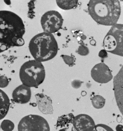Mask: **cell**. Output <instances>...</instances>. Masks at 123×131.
Instances as JSON below:
<instances>
[{"instance_id": "cell-5", "label": "cell", "mask_w": 123, "mask_h": 131, "mask_svg": "<svg viewBox=\"0 0 123 131\" xmlns=\"http://www.w3.org/2000/svg\"><path fill=\"white\" fill-rule=\"evenodd\" d=\"M103 46L107 52L123 57V24L112 26L104 38Z\"/></svg>"}, {"instance_id": "cell-8", "label": "cell", "mask_w": 123, "mask_h": 131, "mask_svg": "<svg viewBox=\"0 0 123 131\" xmlns=\"http://www.w3.org/2000/svg\"><path fill=\"white\" fill-rule=\"evenodd\" d=\"M91 75L95 81L100 84L108 83L113 78L111 70L103 63H99L93 66L91 69Z\"/></svg>"}, {"instance_id": "cell-22", "label": "cell", "mask_w": 123, "mask_h": 131, "mask_svg": "<svg viewBox=\"0 0 123 131\" xmlns=\"http://www.w3.org/2000/svg\"><path fill=\"white\" fill-rule=\"evenodd\" d=\"M99 56L102 58H106L108 57L107 51L105 50H101L99 53Z\"/></svg>"}, {"instance_id": "cell-7", "label": "cell", "mask_w": 123, "mask_h": 131, "mask_svg": "<svg viewBox=\"0 0 123 131\" xmlns=\"http://www.w3.org/2000/svg\"><path fill=\"white\" fill-rule=\"evenodd\" d=\"M63 19L61 14L56 10H50L41 17V24L44 32L54 34L62 27Z\"/></svg>"}, {"instance_id": "cell-12", "label": "cell", "mask_w": 123, "mask_h": 131, "mask_svg": "<svg viewBox=\"0 0 123 131\" xmlns=\"http://www.w3.org/2000/svg\"><path fill=\"white\" fill-rule=\"evenodd\" d=\"M35 97L39 109L42 113L44 114H53L52 100L50 97L43 93H38Z\"/></svg>"}, {"instance_id": "cell-15", "label": "cell", "mask_w": 123, "mask_h": 131, "mask_svg": "<svg viewBox=\"0 0 123 131\" xmlns=\"http://www.w3.org/2000/svg\"><path fill=\"white\" fill-rule=\"evenodd\" d=\"M92 104L93 106L96 109H101L105 106L106 99L101 95H95L92 98Z\"/></svg>"}, {"instance_id": "cell-16", "label": "cell", "mask_w": 123, "mask_h": 131, "mask_svg": "<svg viewBox=\"0 0 123 131\" xmlns=\"http://www.w3.org/2000/svg\"><path fill=\"white\" fill-rule=\"evenodd\" d=\"M61 57L62 58L64 63L67 65H68L70 67H72L75 65L76 58L75 56L73 55L72 54H71L70 56L62 54L61 55Z\"/></svg>"}, {"instance_id": "cell-25", "label": "cell", "mask_w": 123, "mask_h": 131, "mask_svg": "<svg viewBox=\"0 0 123 131\" xmlns=\"http://www.w3.org/2000/svg\"><path fill=\"white\" fill-rule=\"evenodd\" d=\"M120 1H121L123 2V0H120Z\"/></svg>"}, {"instance_id": "cell-23", "label": "cell", "mask_w": 123, "mask_h": 131, "mask_svg": "<svg viewBox=\"0 0 123 131\" xmlns=\"http://www.w3.org/2000/svg\"><path fill=\"white\" fill-rule=\"evenodd\" d=\"M117 131H123V126L121 125H118L116 127Z\"/></svg>"}, {"instance_id": "cell-9", "label": "cell", "mask_w": 123, "mask_h": 131, "mask_svg": "<svg viewBox=\"0 0 123 131\" xmlns=\"http://www.w3.org/2000/svg\"><path fill=\"white\" fill-rule=\"evenodd\" d=\"M73 125L77 131H93L96 125L93 119L86 114H80L75 116Z\"/></svg>"}, {"instance_id": "cell-26", "label": "cell", "mask_w": 123, "mask_h": 131, "mask_svg": "<svg viewBox=\"0 0 123 131\" xmlns=\"http://www.w3.org/2000/svg\"><path fill=\"white\" fill-rule=\"evenodd\" d=\"M1 126H0V128H1Z\"/></svg>"}, {"instance_id": "cell-24", "label": "cell", "mask_w": 123, "mask_h": 131, "mask_svg": "<svg viewBox=\"0 0 123 131\" xmlns=\"http://www.w3.org/2000/svg\"><path fill=\"white\" fill-rule=\"evenodd\" d=\"M4 1L7 5H10L11 4V0H4Z\"/></svg>"}, {"instance_id": "cell-11", "label": "cell", "mask_w": 123, "mask_h": 131, "mask_svg": "<svg viewBox=\"0 0 123 131\" xmlns=\"http://www.w3.org/2000/svg\"><path fill=\"white\" fill-rule=\"evenodd\" d=\"M31 96V88L23 84L15 88L12 93V98L14 101L17 104H21L28 103Z\"/></svg>"}, {"instance_id": "cell-17", "label": "cell", "mask_w": 123, "mask_h": 131, "mask_svg": "<svg viewBox=\"0 0 123 131\" xmlns=\"http://www.w3.org/2000/svg\"><path fill=\"white\" fill-rule=\"evenodd\" d=\"M1 128L4 131H12L14 128V125L11 121L5 120L2 122Z\"/></svg>"}, {"instance_id": "cell-21", "label": "cell", "mask_w": 123, "mask_h": 131, "mask_svg": "<svg viewBox=\"0 0 123 131\" xmlns=\"http://www.w3.org/2000/svg\"><path fill=\"white\" fill-rule=\"evenodd\" d=\"M83 82L78 79H75L72 81L71 82V85L73 88L78 89L80 88L82 86Z\"/></svg>"}, {"instance_id": "cell-3", "label": "cell", "mask_w": 123, "mask_h": 131, "mask_svg": "<svg viewBox=\"0 0 123 131\" xmlns=\"http://www.w3.org/2000/svg\"><path fill=\"white\" fill-rule=\"evenodd\" d=\"M29 48L34 59L42 63L54 58L59 50L58 45L54 36L45 32L33 37L30 41Z\"/></svg>"}, {"instance_id": "cell-10", "label": "cell", "mask_w": 123, "mask_h": 131, "mask_svg": "<svg viewBox=\"0 0 123 131\" xmlns=\"http://www.w3.org/2000/svg\"><path fill=\"white\" fill-rule=\"evenodd\" d=\"M113 90L116 101L123 116V65L113 78Z\"/></svg>"}, {"instance_id": "cell-6", "label": "cell", "mask_w": 123, "mask_h": 131, "mask_svg": "<svg viewBox=\"0 0 123 131\" xmlns=\"http://www.w3.org/2000/svg\"><path fill=\"white\" fill-rule=\"evenodd\" d=\"M18 131H50V127L43 117L29 115L21 119L18 125Z\"/></svg>"}, {"instance_id": "cell-13", "label": "cell", "mask_w": 123, "mask_h": 131, "mask_svg": "<svg viewBox=\"0 0 123 131\" xmlns=\"http://www.w3.org/2000/svg\"><path fill=\"white\" fill-rule=\"evenodd\" d=\"M10 106V101L7 94L0 89V120L5 117Z\"/></svg>"}, {"instance_id": "cell-2", "label": "cell", "mask_w": 123, "mask_h": 131, "mask_svg": "<svg viewBox=\"0 0 123 131\" xmlns=\"http://www.w3.org/2000/svg\"><path fill=\"white\" fill-rule=\"evenodd\" d=\"M88 10L90 15L96 22L105 26L116 24L121 14L119 0H90Z\"/></svg>"}, {"instance_id": "cell-19", "label": "cell", "mask_w": 123, "mask_h": 131, "mask_svg": "<svg viewBox=\"0 0 123 131\" xmlns=\"http://www.w3.org/2000/svg\"><path fill=\"white\" fill-rule=\"evenodd\" d=\"M93 131H114L110 127L104 124H98L96 125Z\"/></svg>"}, {"instance_id": "cell-20", "label": "cell", "mask_w": 123, "mask_h": 131, "mask_svg": "<svg viewBox=\"0 0 123 131\" xmlns=\"http://www.w3.org/2000/svg\"><path fill=\"white\" fill-rule=\"evenodd\" d=\"M8 78L5 75L0 76V88H4L8 85L9 84Z\"/></svg>"}, {"instance_id": "cell-18", "label": "cell", "mask_w": 123, "mask_h": 131, "mask_svg": "<svg viewBox=\"0 0 123 131\" xmlns=\"http://www.w3.org/2000/svg\"><path fill=\"white\" fill-rule=\"evenodd\" d=\"M76 52L80 56L85 57L89 54V49L84 45L81 44L79 46Z\"/></svg>"}, {"instance_id": "cell-1", "label": "cell", "mask_w": 123, "mask_h": 131, "mask_svg": "<svg viewBox=\"0 0 123 131\" xmlns=\"http://www.w3.org/2000/svg\"><path fill=\"white\" fill-rule=\"evenodd\" d=\"M25 27L18 15L8 10H0V53L25 44Z\"/></svg>"}, {"instance_id": "cell-4", "label": "cell", "mask_w": 123, "mask_h": 131, "mask_svg": "<svg viewBox=\"0 0 123 131\" xmlns=\"http://www.w3.org/2000/svg\"><path fill=\"white\" fill-rule=\"evenodd\" d=\"M19 78L23 84L29 88H37L44 81L45 68L42 62L35 60L25 62L19 70Z\"/></svg>"}, {"instance_id": "cell-14", "label": "cell", "mask_w": 123, "mask_h": 131, "mask_svg": "<svg viewBox=\"0 0 123 131\" xmlns=\"http://www.w3.org/2000/svg\"><path fill=\"white\" fill-rule=\"evenodd\" d=\"M79 0H56L58 6L63 10H69L77 5Z\"/></svg>"}]
</instances>
